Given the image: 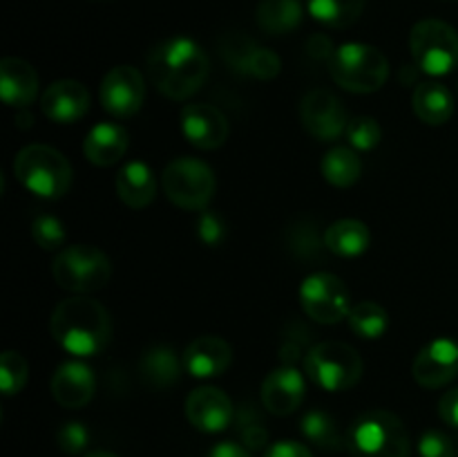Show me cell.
<instances>
[{
	"label": "cell",
	"instance_id": "cell-1",
	"mask_svg": "<svg viewBox=\"0 0 458 457\" xmlns=\"http://www.w3.org/2000/svg\"><path fill=\"white\" fill-rule=\"evenodd\" d=\"M146 63L152 85L173 101H186L199 92L210 74V61L201 45L186 36L157 43Z\"/></svg>",
	"mask_w": 458,
	"mask_h": 457
},
{
	"label": "cell",
	"instance_id": "cell-2",
	"mask_svg": "<svg viewBox=\"0 0 458 457\" xmlns=\"http://www.w3.org/2000/svg\"><path fill=\"white\" fill-rule=\"evenodd\" d=\"M49 332L72 357H97L110 343L112 321L98 300L89 296H72L54 307Z\"/></svg>",
	"mask_w": 458,
	"mask_h": 457
},
{
	"label": "cell",
	"instance_id": "cell-3",
	"mask_svg": "<svg viewBox=\"0 0 458 457\" xmlns=\"http://www.w3.org/2000/svg\"><path fill=\"white\" fill-rule=\"evenodd\" d=\"M352 457H410L411 442L401 417L389 410H367L344 435Z\"/></svg>",
	"mask_w": 458,
	"mask_h": 457
},
{
	"label": "cell",
	"instance_id": "cell-4",
	"mask_svg": "<svg viewBox=\"0 0 458 457\" xmlns=\"http://www.w3.org/2000/svg\"><path fill=\"white\" fill-rule=\"evenodd\" d=\"M13 175L34 195L45 200H61L72 186L74 170L67 157L45 143H30L18 151L13 160Z\"/></svg>",
	"mask_w": 458,
	"mask_h": 457
},
{
	"label": "cell",
	"instance_id": "cell-5",
	"mask_svg": "<svg viewBox=\"0 0 458 457\" xmlns=\"http://www.w3.org/2000/svg\"><path fill=\"white\" fill-rule=\"evenodd\" d=\"M331 79L353 94H371L389 79V63L378 47L367 43H344L329 61Z\"/></svg>",
	"mask_w": 458,
	"mask_h": 457
},
{
	"label": "cell",
	"instance_id": "cell-6",
	"mask_svg": "<svg viewBox=\"0 0 458 457\" xmlns=\"http://www.w3.org/2000/svg\"><path fill=\"white\" fill-rule=\"evenodd\" d=\"M52 276L61 289L76 296L101 291L112 278L110 258L98 246L72 245L56 254L52 263Z\"/></svg>",
	"mask_w": 458,
	"mask_h": 457
},
{
	"label": "cell",
	"instance_id": "cell-7",
	"mask_svg": "<svg viewBox=\"0 0 458 457\" xmlns=\"http://www.w3.org/2000/svg\"><path fill=\"white\" fill-rule=\"evenodd\" d=\"M362 358L343 341H322L304 354V375L327 392H344L360 381Z\"/></svg>",
	"mask_w": 458,
	"mask_h": 457
},
{
	"label": "cell",
	"instance_id": "cell-8",
	"mask_svg": "<svg viewBox=\"0 0 458 457\" xmlns=\"http://www.w3.org/2000/svg\"><path fill=\"white\" fill-rule=\"evenodd\" d=\"M410 49L423 74L445 76L458 67V31L437 18H425L411 27Z\"/></svg>",
	"mask_w": 458,
	"mask_h": 457
},
{
	"label": "cell",
	"instance_id": "cell-9",
	"mask_svg": "<svg viewBox=\"0 0 458 457\" xmlns=\"http://www.w3.org/2000/svg\"><path fill=\"white\" fill-rule=\"evenodd\" d=\"M165 197L183 211H204L217 188L213 168L195 157H177L161 175Z\"/></svg>",
	"mask_w": 458,
	"mask_h": 457
},
{
	"label": "cell",
	"instance_id": "cell-10",
	"mask_svg": "<svg viewBox=\"0 0 458 457\" xmlns=\"http://www.w3.org/2000/svg\"><path fill=\"white\" fill-rule=\"evenodd\" d=\"M300 305L309 318L322 325H335L344 321L353 307L343 278L329 272H318L304 278L300 285Z\"/></svg>",
	"mask_w": 458,
	"mask_h": 457
},
{
	"label": "cell",
	"instance_id": "cell-11",
	"mask_svg": "<svg viewBox=\"0 0 458 457\" xmlns=\"http://www.w3.org/2000/svg\"><path fill=\"white\" fill-rule=\"evenodd\" d=\"M300 119L304 130L318 142H335L349 124L347 110L334 92L322 88L309 90L300 103Z\"/></svg>",
	"mask_w": 458,
	"mask_h": 457
},
{
	"label": "cell",
	"instance_id": "cell-12",
	"mask_svg": "<svg viewBox=\"0 0 458 457\" xmlns=\"http://www.w3.org/2000/svg\"><path fill=\"white\" fill-rule=\"evenodd\" d=\"M146 99V81L134 65H116L103 76L101 103L103 110L116 119H125L141 110Z\"/></svg>",
	"mask_w": 458,
	"mask_h": 457
},
{
	"label": "cell",
	"instance_id": "cell-13",
	"mask_svg": "<svg viewBox=\"0 0 458 457\" xmlns=\"http://www.w3.org/2000/svg\"><path fill=\"white\" fill-rule=\"evenodd\" d=\"M182 133L199 151L224 146L231 133L226 115L210 103H186L182 108Z\"/></svg>",
	"mask_w": 458,
	"mask_h": 457
},
{
	"label": "cell",
	"instance_id": "cell-14",
	"mask_svg": "<svg viewBox=\"0 0 458 457\" xmlns=\"http://www.w3.org/2000/svg\"><path fill=\"white\" fill-rule=\"evenodd\" d=\"M416 384L423 388H443L458 376V343L452 339H434L425 345L411 366Z\"/></svg>",
	"mask_w": 458,
	"mask_h": 457
},
{
	"label": "cell",
	"instance_id": "cell-15",
	"mask_svg": "<svg viewBox=\"0 0 458 457\" xmlns=\"http://www.w3.org/2000/svg\"><path fill=\"white\" fill-rule=\"evenodd\" d=\"M186 417L201 433H222L235 419L233 401L222 388L201 385L192 390L186 399Z\"/></svg>",
	"mask_w": 458,
	"mask_h": 457
},
{
	"label": "cell",
	"instance_id": "cell-16",
	"mask_svg": "<svg viewBox=\"0 0 458 457\" xmlns=\"http://www.w3.org/2000/svg\"><path fill=\"white\" fill-rule=\"evenodd\" d=\"M304 394H307V384L302 372L295 370V366L282 363L262 381V406L276 417H286L298 410L304 401Z\"/></svg>",
	"mask_w": 458,
	"mask_h": 457
},
{
	"label": "cell",
	"instance_id": "cell-17",
	"mask_svg": "<svg viewBox=\"0 0 458 457\" xmlns=\"http://www.w3.org/2000/svg\"><path fill=\"white\" fill-rule=\"evenodd\" d=\"M40 110L54 124H74L89 110V92L81 81L61 79L40 94Z\"/></svg>",
	"mask_w": 458,
	"mask_h": 457
},
{
	"label": "cell",
	"instance_id": "cell-18",
	"mask_svg": "<svg viewBox=\"0 0 458 457\" xmlns=\"http://www.w3.org/2000/svg\"><path fill=\"white\" fill-rule=\"evenodd\" d=\"M49 388L58 406L79 410L92 401L97 392V376L92 367L85 366L83 361H67L54 372Z\"/></svg>",
	"mask_w": 458,
	"mask_h": 457
},
{
	"label": "cell",
	"instance_id": "cell-19",
	"mask_svg": "<svg viewBox=\"0 0 458 457\" xmlns=\"http://www.w3.org/2000/svg\"><path fill=\"white\" fill-rule=\"evenodd\" d=\"M183 367L197 379H213L224 375L233 363V348L222 336H197L182 354Z\"/></svg>",
	"mask_w": 458,
	"mask_h": 457
},
{
	"label": "cell",
	"instance_id": "cell-20",
	"mask_svg": "<svg viewBox=\"0 0 458 457\" xmlns=\"http://www.w3.org/2000/svg\"><path fill=\"white\" fill-rule=\"evenodd\" d=\"M38 94V74L27 61L9 56L0 61V97L9 108L25 110Z\"/></svg>",
	"mask_w": 458,
	"mask_h": 457
},
{
	"label": "cell",
	"instance_id": "cell-21",
	"mask_svg": "<svg viewBox=\"0 0 458 457\" xmlns=\"http://www.w3.org/2000/svg\"><path fill=\"white\" fill-rule=\"evenodd\" d=\"M128 152V133L119 124H97L83 142V155L94 166H114Z\"/></svg>",
	"mask_w": 458,
	"mask_h": 457
},
{
	"label": "cell",
	"instance_id": "cell-22",
	"mask_svg": "<svg viewBox=\"0 0 458 457\" xmlns=\"http://www.w3.org/2000/svg\"><path fill=\"white\" fill-rule=\"evenodd\" d=\"M116 193L130 209H146L157 197V177L143 161H130L116 175Z\"/></svg>",
	"mask_w": 458,
	"mask_h": 457
},
{
	"label": "cell",
	"instance_id": "cell-23",
	"mask_svg": "<svg viewBox=\"0 0 458 457\" xmlns=\"http://www.w3.org/2000/svg\"><path fill=\"white\" fill-rule=\"evenodd\" d=\"M411 108L423 124L443 125L454 115V97L438 81H423L414 88Z\"/></svg>",
	"mask_w": 458,
	"mask_h": 457
},
{
	"label": "cell",
	"instance_id": "cell-24",
	"mask_svg": "<svg viewBox=\"0 0 458 457\" xmlns=\"http://www.w3.org/2000/svg\"><path fill=\"white\" fill-rule=\"evenodd\" d=\"M182 370H186L183 358H179L177 352L170 349L168 345H157V348L148 349L139 361L143 384L152 390L173 388L182 376Z\"/></svg>",
	"mask_w": 458,
	"mask_h": 457
},
{
	"label": "cell",
	"instance_id": "cell-25",
	"mask_svg": "<svg viewBox=\"0 0 458 457\" xmlns=\"http://www.w3.org/2000/svg\"><path fill=\"white\" fill-rule=\"evenodd\" d=\"M369 227L360 220L344 218L329 224L325 231V246L340 258H358L369 249Z\"/></svg>",
	"mask_w": 458,
	"mask_h": 457
},
{
	"label": "cell",
	"instance_id": "cell-26",
	"mask_svg": "<svg viewBox=\"0 0 458 457\" xmlns=\"http://www.w3.org/2000/svg\"><path fill=\"white\" fill-rule=\"evenodd\" d=\"M304 9L300 0H259L255 21L259 30L271 36L291 34L300 27Z\"/></svg>",
	"mask_w": 458,
	"mask_h": 457
},
{
	"label": "cell",
	"instance_id": "cell-27",
	"mask_svg": "<svg viewBox=\"0 0 458 457\" xmlns=\"http://www.w3.org/2000/svg\"><path fill=\"white\" fill-rule=\"evenodd\" d=\"M322 177L335 188H349L360 179L362 161L358 152L349 146H335L322 157Z\"/></svg>",
	"mask_w": 458,
	"mask_h": 457
},
{
	"label": "cell",
	"instance_id": "cell-28",
	"mask_svg": "<svg viewBox=\"0 0 458 457\" xmlns=\"http://www.w3.org/2000/svg\"><path fill=\"white\" fill-rule=\"evenodd\" d=\"M367 0H307V9L320 25L331 30L352 27L365 12Z\"/></svg>",
	"mask_w": 458,
	"mask_h": 457
},
{
	"label": "cell",
	"instance_id": "cell-29",
	"mask_svg": "<svg viewBox=\"0 0 458 457\" xmlns=\"http://www.w3.org/2000/svg\"><path fill=\"white\" fill-rule=\"evenodd\" d=\"M300 430L313 446L322 448L327 453H334L344 446V439L335 426L334 417L325 410H309L300 421Z\"/></svg>",
	"mask_w": 458,
	"mask_h": 457
},
{
	"label": "cell",
	"instance_id": "cell-30",
	"mask_svg": "<svg viewBox=\"0 0 458 457\" xmlns=\"http://www.w3.org/2000/svg\"><path fill=\"white\" fill-rule=\"evenodd\" d=\"M347 321L353 334L367 341L380 339L389 327L387 312H385L383 305L374 303V300H362V303L353 305Z\"/></svg>",
	"mask_w": 458,
	"mask_h": 457
},
{
	"label": "cell",
	"instance_id": "cell-31",
	"mask_svg": "<svg viewBox=\"0 0 458 457\" xmlns=\"http://www.w3.org/2000/svg\"><path fill=\"white\" fill-rule=\"evenodd\" d=\"M237 421V435L240 442L244 444L249 451H264L268 444V430L264 426L262 417L258 415L255 406H244L235 417Z\"/></svg>",
	"mask_w": 458,
	"mask_h": 457
},
{
	"label": "cell",
	"instance_id": "cell-32",
	"mask_svg": "<svg viewBox=\"0 0 458 457\" xmlns=\"http://www.w3.org/2000/svg\"><path fill=\"white\" fill-rule=\"evenodd\" d=\"M27 376H30V367H27L22 354L13 352V349L3 352L0 357V390L4 397H13L21 392L27 384Z\"/></svg>",
	"mask_w": 458,
	"mask_h": 457
},
{
	"label": "cell",
	"instance_id": "cell-33",
	"mask_svg": "<svg viewBox=\"0 0 458 457\" xmlns=\"http://www.w3.org/2000/svg\"><path fill=\"white\" fill-rule=\"evenodd\" d=\"M344 134H347L349 139V146H352L353 151H362V152L374 151V148L380 143V139H383V130H380L378 121H376L374 116H367V115L349 119Z\"/></svg>",
	"mask_w": 458,
	"mask_h": 457
},
{
	"label": "cell",
	"instance_id": "cell-34",
	"mask_svg": "<svg viewBox=\"0 0 458 457\" xmlns=\"http://www.w3.org/2000/svg\"><path fill=\"white\" fill-rule=\"evenodd\" d=\"M31 236H34L36 245L45 251H61L65 245V227L58 218L54 215H38L31 224Z\"/></svg>",
	"mask_w": 458,
	"mask_h": 457
},
{
	"label": "cell",
	"instance_id": "cell-35",
	"mask_svg": "<svg viewBox=\"0 0 458 457\" xmlns=\"http://www.w3.org/2000/svg\"><path fill=\"white\" fill-rule=\"evenodd\" d=\"M255 47H258V45H255L253 40L246 39V36L233 34L231 39L222 43V54L224 58H226L228 65L235 67V70L242 72V74H246V70H249V61L250 56H253Z\"/></svg>",
	"mask_w": 458,
	"mask_h": 457
},
{
	"label": "cell",
	"instance_id": "cell-36",
	"mask_svg": "<svg viewBox=\"0 0 458 457\" xmlns=\"http://www.w3.org/2000/svg\"><path fill=\"white\" fill-rule=\"evenodd\" d=\"M56 444L65 455H79L88 448L89 444V433L81 421H67L58 428L56 433Z\"/></svg>",
	"mask_w": 458,
	"mask_h": 457
},
{
	"label": "cell",
	"instance_id": "cell-37",
	"mask_svg": "<svg viewBox=\"0 0 458 457\" xmlns=\"http://www.w3.org/2000/svg\"><path fill=\"white\" fill-rule=\"evenodd\" d=\"M280 70H282L280 56H277L276 52H271V49L259 47L258 45L253 56H250L249 61V70H246V74L255 76V79L259 81H271L280 74Z\"/></svg>",
	"mask_w": 458,
	"mask_h": 457
},
{
	"label": "cell",
	"instance_id": "cell-38",
	"mask_svg": "<svg viewBox=\"0 0 458 457\" xmlns=\"http://www.w3.org/2000/svg\"><path fill=\"white\" fill-rule=\"evenodd\" d=\"M420 457H458L454 444L441 430H425L419 439Z\"/></svg>",
	"mask_w": 458,
	"mask_h": 457
},
{
	"label": "cell",
	"instance_id": "cell-39",
	"mask_svg": "<svg viewBox=\"0 0 458 457\" xmlns=\"http://www.w3.org/2000/svg\"><path fill=\"white\" fill-rule=\"evenodd\" d=\"M197 233H199L201 242L210 246H217L219 242L224 240V233H226V227L219 220V215L215 213H201L199 224H197Z\"/></svg>",
	"mask_w": 458,
	"mask_h": 457
},
{
	"label": "cell",
	"instance_id": "cell-40",
	"mask_svg": "<svg viewBox=\"0 0 458 457\" xmlns=\"http://www.w3.org/2000/svg\"><path fill=\"white\" fill-rule=\"evenodd\" d=\"M264 457H313V453L304 444L293 442V439H282V442L271 444Z\"/></svg>",
	"mask_w": 458,
	"mask_h": 457
},
{
	"label": "cell",
	"instance_id": "cell-41",
	"mask_svg": "<svg viewBox=\"0 0 458 457\" xmlns=\"http://www.w3.org/2000/svg\"><path fill=\"white\" fill-rule=\"evenodd\" d=\"M307 54L313 61H331V56L335 54L334 43H331L329 36L325 34H313L307 40Z\"/></svg>",
	"mask_w": 458,
	"mask_h": 457
},
{
	"label": "cell",
	"instance_id": "cell-42",
	"mask_svg": "<svg viewBox=\"0 0 458 457\" xmlns=\"http://www.w3.org/2000/svg\"><path fill=\"white\" fill-rule=\"evenodd\" d=\"M438 415L452 428H458V388L447 390L438 401Z\"/></svg>",
	"mask_w": 458,
	"mask_h": 457
},
{
	"label": "cell",
	"instance_id": "cell-43",
	"mask_svg": "<svg viewBox=\"0 0 458 457\" xmlns=\"http://www.w3.org/2000/svg\"><path fill=\"white\" fill-rule=\"evenodd\" d=\"M206 457H253V455H250V451L244 446V444L219 442L210 448Z\"/></svg>",
	"mask_w": 458,
	"mask_h": 457
},
{
	"label": "cell",
	"instance_id": "cell-44",
	"mask_svg": "<svg viewBox=\"0 0 458 457\" xmlns=\"http://www.w3.org/2000/svg\"><path fill=\"white\" fill-rule=\"evenodd\" d=\"M85 457H119V455H114V453L110 451H89Z\"/></svg>",
	"mask_w": 458,
	"mask_h": 457
}]
</instances>
